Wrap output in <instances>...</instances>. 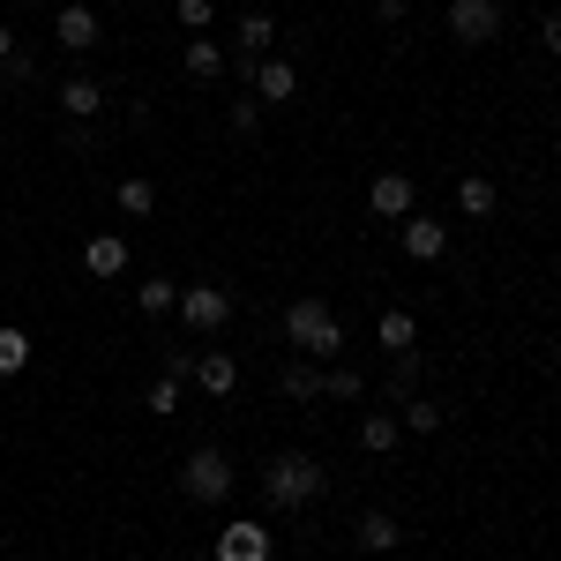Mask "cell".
<instances>
[{
  "label": "cell",
  "instance_id": "6da1fadb",
  "mask_svg": "<svg viewBox=\"0 0 561 561\" xmlns=\"http://www.w3.org/2000/svg\"><path fill=\"white\" fill-rule=\"evenodd\" d=\"M322 486H330V472H322L307 449H285V457L262 465V502H270V510H307Z\"/></svg>",
  "mask_w": 561,
  "mask_h": 561
},
{
  "label": "cell",
  "instance_id": "7a4b0ae2",
  "mask_svg": "<svg viewBox=\"0 0 561 561\" xmlns=\"http://www.w3.org/2000/svg\"><path fill=\"white\" fill-rule=\"evenodd\" d=\"M285 337H293L307 359H337V352H345V322H337L330 300H293L285 307Z\"/></svg>",
  "mask_w": 561,
  "mask_h": 561
},
{
  "label": "cell",
  "instance_id": "3957f363",
  "mask_svg": "<svg viewBox=\"0 0 561 561\" xmlns=\"http://www.w3.org/2000/svg\"><path fill=\"white\" fill-rule=\"evenodd\" d=\"M232 479H240V465H232L225 449L203 442V449H187V465H180V494H187V502H203V510H217V502L232 494Z\"/></svg>",
  "mask_w": 561,
  "mask_h": 561
},
{
  "label": "cell",
  "instance_id": "277c9868",
  "mask_svg": "<svg viewBox=\"0 0 561 561\" xmlns=\"http://www.w3.org/2000/svg\"><path fill=\"white\" fill-rule=\"evenodd\" d=\"M180 322H187L195 337H217V330L232 322V293H225V285H180Z\"/></svg>",
  "mask_w": 561,
  "mask_h": 561
},
{
  "label": "cell",
  "instance_id": "5b68a950",
  "mask_svg": "<svg viewBox=\"0 0 561 561\" xmlns=\"http://www.w3.org/2000/svg\"><path fill=\"white\" fill-rule=\"evenodd\" d=\"M449 38L457 45H494L502 38V0H449Z\"/></svg>",
  "mask_w": 561,
  "mask_h": 561
},
{
  "label": "cell",
  "instance_id": "8992f818",
  "mask_svg": "<svg viewBox=\"0 0 561 561\" xmlns=\"http://www.w3.org/2000/svg\"><path fill=\"white\" fill-rule=\"evenodd\" d=\"M397 248H404L412 262H442L449 255V225H434L427 210H412L404 225H397Z\"/></svg>",
  "mask_w": 561,
  "mask_h": 561
},
{
  "label": "cell",
  "instance_id": "52a82bcc",
  "mask_svg": "<svg viewBox=\"0 0 561 561\" xmlns=\"http://www.w3.org/2000/svg\"><path fill=\"white\" fill-rule=\"evenodd\" d=\"M277 554V539H270V524H225V531H217V561H270Z\"/></svg>",
  "mask_w": 561,
  "mask_h": 561
},
{
  "label": "cell",
  "instance_id": "ba28073f",
  "mask_svg": "<svg viewBox=\"0 0 561 561\" xmlns=\"http://www.w3.org/2000/svg\"><path fill=\"white\" fill-rule=\"evenodd\" d=\"M367 210L389 217V225H404V217L420 210V195H412V173H375V187H367Z\"/></svg>",
  "mask_w": 561,
  "mask_h": 561
},
{
  "label": "cell",
  "instance_id": "9c48e42d",
  "mask_svg": "<svg viewBox=\"0 0 561 561\" xmlns=\"http://www.w3.org/2000/svg\"><path fill=\"white\" fill-rule=\"evenodd\" d=\"M255 98H262V105L300 98V68H293V60H277V53H262V60H255Z\"/></svg>",
  "mask_w": 561,
  "mask_h": 561
},
{
  "label": "cell",
  "instance_id": "30bf717a",
  "mask_svg": "<svg viewBox=\"0 0 561 561\" xmlns=\"http://www.w3.org/2000/svg\"><path fill=\"white\" fill-rule=\"evenodd\" d=\"M53 45H60V53H90V45H98V15H90L83 0H68V8L53 15Z\"/></svg>",
  "mask_w": 561,
  "mask_h": 561
},
{
  "label": "cell",
  "instance_id": "8fae6325",
  "mask_svg": "<svg viewBox=\"0 0 561 561\" xmlns=\"http://www.w3.org/2000/svg\"><path fill=\"white\" fill-rule=\"evenodd\" d=\"M352 539H359V554H389V547L404 539V524L389 517V510H359V524H352Z\"/></svg>",
  "mask_w": 561,
  "mask_h": 561
},
{
  "label": "cell",
  "instance_id": "7c38bea8",
  "mask_svg": "<svg viewBox=\"0 0 561 561\" xmlns=\"http://www.w3.org/2000/svg\"><path fill=\"white\" fill-rule=\"evenodd\" d=\"M60 113H68V121H98V113H105V83H98V76H68V83H60Z\"/></svg>",
  "mask_w": 561,
  "mask_h": 561
},
{
  "label": "cell",
  "instance_id": "4fadbf2b",
  "mask_svg": "<svg viewBox=\"0 0 561 561\" xmlns=\"http://www.w3.org/2000/svg\"><path fill=\"white\" fill-rule=\"evenodd\" d=\"M83 270L90 277H121V270H128V232H98L83 248Z\"/></svg>",
  "mask_w": 561,
  "mask_h": 561
},
{
  "label": "cell",
  "instance_id": "5bb4252c",
  "mask_svg": "<svg viewBox=\"0 0 561 561\" xmlns=\"http://www.w3.org/2000/svg\"><path fill=\"white\" fill-rule=\"evenodd\" d=\"M187 375L210 389V397H232V389H240V359H232V352H203V359H195Z\"/></svg>",
  "mask_w": 561,
  "mask_h": 561
},
{
  "label": "cell",
  "instance_id": "9a60e30c",
  "mask_svg": "<svg viewBox=\"0 0 561 561\" xmlns=\"http://www.w3.org/2000/svg\"><path fill=\"white\" fill-rule=\"evenodd\" d=\"M180 68H187L195 83H217V76H225V45L217 38H187L180 45Z\"/></svg>",
  "mask_w": 561,
  "mask_h": 561
},
{
  "label": "cell",
  "instance_id": "2e32d148",
  "mask_svg": "<svg viewBox=\"0 0 561 561\" xmlns=\"http://www.w3.org/2000/svg\"><path fill=\"white\" fill-rule=\"evenodd\" d=\"M375 345H382V352H412V345H420V314H404V307H382V322H375Z\"/></svg>",
  "mask_w": 561,
  "mask_h": 561
},
{
  "label": "cell",
  "instance_id": "e0dca14e",
  "mask_svg": "<svg viewBox=\"0 0 561 561\" xmlns=\"http://www.w3.org/2000/svg\"><path fill=\"white\" fill-rule=\"evenodd\" d=\"M397 442H404L397 412H359V449H367V457H389Z\"/></svg>",
  "mask_w": 561,
  "mask_h": 561
},
{
  "label": "cell",
  "instance_id": "ac0fdd59",
  "mask_svg": "<svg viewBox=\"0 0 561 561\" xmlns=\"http://www.w3.org/2000/svg\"><path fill=\"white\" fill-rule=\"evenodd\" d=\"M457 210L486 225V217L502 210V195H494V180H486V173H465V180H457Z\"/></svg>",
  "mask_w": 561,
  "mask_h": 561
},
{
  "label": "cell",
  "instance_id": "d6986e66",
  "mask_svg": "<svg viewBox=\"0 0 561 561\" xmlns=\"http://www.w3.org/2000/svg\"><path fill=\"white\" fill-rule=\"evenodd\" d=\"M397 427H404V434H434V427H442V404L420 397V389H412V397H397Z\"/></svg>",
  "mask_w": 561,
  "mask_h": 561
},
{
  "label": "cell",
  "instance_id": "ffe728a7",
  "mask_svg": "<svg viewBox=\"0 0 561 561\" xmlns=\"http://www.w3.org/2000/svg\"><path fill=\"white\" fill-rule=\"evenodd\" d=\"M277 389H285V404H314V397H322V375L307 367V352L285 367V375H277Z\"/></svg>",
  "mask_w": 561,
  "mask_h": 561
},
{
  "label": "cell",
  "instance_id": "44dd1931",
  "mask_svg": "<svg viewBox=\"0 0 561 561\" xmlns=\"http://www.w3.org/2000/svg\"><path fill=\"white\" fill-rule=\"evenodd\" d=\"M270 45H277V23H270V15H240V60H248V68H255Z\"/></svg>",
  "mask_w": 561,
  "mask_h": 561
},
{
  "label": "cell",
  "instance_id": "7402d4cb",
  "mask_svg": "<svg viewBox=\"0 0 561 561\" xmlns=\"http://www.w3.org/2000/svg\"><path fill=\"white\" fill-rule=\"evenodd\" d=\"M113 195H121V217H150V210H158V187H150L142 173H121Z\"/></svg>",
  "mask_w": 561,
  "mask_h": 561
},
{
  "label": "cell",
  "instance_id": "603a6c76",
  "mask_svg": "<svg viewBox=\"0 0 561 561\" xmlns=\"http://www.w3.org/2000/svg\"><path fill=\"white\" fill-rule=\"evenodd\" d=\"M135 307H142V314H173L180 285H173V277H142V285H135Z\"/></svg>",
  "mask_w": 561,
  "mask_h": 561
},
{
  "label": "cell",
  "instance_id": "cb8c5ba5",
  "mask_svg": "<svg viewBox=\"0 0 561 561\" xmlns=\"http://www.w3.org/2000/svg\"><path fill=\"white\" fill-rule=\"evenodd\" d=\"M23 367H31V330L0 322V375H23Z\"/></svg>",
  "mask_w": 561,
  "mask_h": 561
},
{
  "label": "cell",
  "instance_id": "d4e9b609",
  "mask_svg": "<svg viewBox=\"0 0 561 561\" xmlns=\"http://www.w3.org/2000/svg\"><path fill=\"white\" fill-rule=\"evenodd\" d=\"M142 412H150V420H173L180 412V375H158V382L142 389Z\"/></svg>",
  "mask_w": 561,
  "mask_h": 561
},
{
  "label": "cell",
  "instance_id": "484cf974",
  "mask_svg": "<svg viewBox=\"0 0 561 561\" xmlns=\"http://www.w3.org/2000/svg\"><path fill=\"white\" fill-rule=\"evenodd\" d=\"M412 389H420V345L389 352V397H412Z\"/></svg>",
  "mask_w": 561,
  "mask_h": 561
},
{
  "label": "cell",
  "instance_id": "4316f807",
  "mask_svg": "<svg viewBox=\"0 0 561 561\" xmlns=\"http://www.w3.org/2000/svg\"><path fill=\"white\" fill-rule=\"evenodd\" d=\"M210 15H217V0H180V31L187 38H210Z\"/></svg>",
  "mask_w": 561,
  "mask_h": 561
},
{
  "label": "cell",
  "instance_id": "83f0119b",
  "mask_svg": "<svg viewBox=\"0 0 561 561\" xmlns=\"http://www.w3.org/2000/svg\"><path fill=\"white\" fill-rule=\"evenodd\" d=\"M225 128H232V135H255V128H262V105H255V98L225 105Z\"/></svg>",
  "mask_w": 561,
  "mask_h": 561
},
{
  "label": "cell",
  "instance_id": "f1b7e54d",
  "mask_svg": "<svg viewBox=\"0 0 561 561\" xmlns=\"http://www.w3.org/2000/svg\"><path fill=\"white\" fill-rule=\"evenodd\" d=\"M322 397H359V375H352V367H330V375H322Z\"/></svg>",
  "mask_w": 561,
  "mask_h": 561
},
{
  "label": "cell",
  "instance_id": "f546056e",
  "mask_svg": "<svg viewBox=\"0 0 561 561\" xmlns=\"http://www.w3.org/2000/svg\"><path fill=\"white\" fill-rule=\"evenodd\" d=\"M539 45H547V53H554V60H561V8H554V15H547V23H539Z\"/></svg>",
  "mask_w": 561,
  "mask_h": 561
},
{
  "label": "cell",
  "instance_id": "4dcf8cb0",
  "mask_svg": "<svg viewBox=\"0 0 561 561\" xmlns=\"http://www.w3.org/2000/svg\"><path fill=\"white\" fill-rule=\"evenodd\" d=\"M8 60H15V31L0 23V68H8Z\"/></svg>",
  "mask_w": 561,
  "mask_h": 561
}]
</instances>
